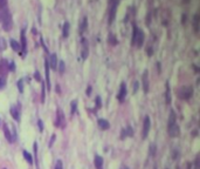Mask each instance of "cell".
Wrapping results in <instances>:
<instances>
[{"instance_id":"cell-1","label":"cell","mask_w":200,"mask_h":169,"mask_svg":"<svg viewBox=\"0 0 200 169\" xmlns=\"http://www.w3.org/2000/svg\"><path fill=\"white\" fill-rule=\"evenodd\" d=\"M0 22H1L3 28L6 32H10L13 26V21H12V15H11L7 7L0 9Z\"/></svg>"},{"instance_id":"cell-2","label":"cell","mask_w":200,"mask_h":169,"mask_svg":"<svg viewBox=\"0 0 200 169\" xmlns=\"http://www.w3.org/2000/svg\"><path fill=\"white\" fill-rule=\"evenodd\" d=\"M193 95V88L191 86H183L178 89V96L183 100H188Z\"/></svg>"},{"instance_id":"cell-3","label":"cell","mask_w":200,"mask_h":169,"mask_svg":"<svg viewBox=\"0 0 200 169\" xmlns=\"http://www.w3.org/2000/svg\"><path fill=\"white\" fill-rule=\"evenodd\" d=\"M118 4H119V0H110L109 1V23H112L114 19H115Z\"/></svg>"},{"instance_id":"cell-4","label":"cell","mask_w":200,"mask_h":169,"mask_svg":"<svg viewBox=\"0 0 200 169\" xmlns=\"http://www.w3.org/2000/svg\"><path fill=\"white\" fill-rule=\"evenodd\" d=\"M150 128H151V120H150V117L146 115V116L144 117V121H143V130H142V137L143 138L148 137Z\"/></svg>"},{"instance_id":"cell-5","label":"cell","mask_w":200,"mask_h":169,"mask_svg":"<svg viewBox=\"0 0 200 169\" xmlns=\"http://www.w3.org/2000/svg\"><path fill=\"white\" fill-rule=\"evenodd\" d=\"M20 40H21L20 48L22 49L21 58H25V54H26V52H27V39H26V32H25V29H22L21 32H20Z\"/></svg>"},{"instance_id":"cell-6","label":"cell","mask_w":200,"mask_h":169,"mask_svg":"<svg viewBox=\"0 0 200 169\" xmlns=\"http://www.w3.org/2000/svg\"><path fill=\"white\" fill-rule=\"evenodd\" d=\"M67 124L66 122V117H64V114L62 112V109H57V114H56V126L60 127V128H64Z\"/></svg>"},{"instance_id":"cell-7","label":"cell","mask_w":200,"mask_h":169,"mask_svg":"<svg viewBox=\"0 0 200 169\" xmlns=\"http://www.w3.org/2000/svg\"><path fill=\"white\" fill-rule=\"evenodd\" d=\"M81 44H82V51H81V56H82V59L84 60V59L88 58V54H89V45H88V41L85 38L82 37V40H81Z\"/></svg>"},{"instance_id":"cell-8","label":"cell","mask_w":200,"mask_h":169,"mask_svg":"<svg viewBox=\"0 0 200 169\" xmlns=\"http://www.w3.org/2000/svg\"><path fill=\"white\" fill-rule=\"evenodd\" d=\"M144 40H145V34H144L143 31L138 29L136 35V41H135V46H137V48H141L144 44Z\"/></svg>"},{"instance_id":"cell-9","label":"cell","mask_w":200,"mask_h":169,"mask_svg":"<svg viewBox=\"0 0 200 169\" xmlns=\"http://www.w3.org/2000/svg\"><path fill=\"white\" fill-rule=\"evenodd\" d=\"M167 130H169V135L171 137H177V136H179L180 129H179L178 124L174 123V124H171V126H167Z\"/></svg>"},{"instance_id":"cell-10","label":"cell","mask_w":200,"mask_h":169,"mask_svg":"<svg viewBox=\"0 0 200 169\" xmlns=\"http://www.w3.org/2000/svg\"><path fill=\"white\" fill-rule=\"evenodd\" d=\"M126 96V83L125 82H122L121 83V87H119V92H118V95H117V99L119 102H123Z\"/></svg>"},{"instance_id":"cell-11","label":"cell","mask_w":200,"mask_h":169,"mask_svg":"<svg viewBox=\"0 0 200 169\" xmlns=\"http://www.w3.org/2000/svg\"><path fill=\"white\" fill-rule=\"evenodd\" d=\"M10 113H11L12 117L15 120V121H19V120H20V106H19V105L11 107Z\"/></svg>"},{"instance_id":"cell-12","label":"cell","mask_w":200,"mask_h":169,"mask_svg":"<svg viewBox=\"0 0 200 169\" xmlns=\"http://www.w3.org/2000/svg\"><path fill=\"white\" fill-rule=\"evenodd\" d=\"M57 56H56V54L55 53H52L49 55V62H48V65H49V67L52 68V69H54V70H56L57 69Z\"/></svg>"},{"instance_id":"cell-13","label":"cell","mask_w":200,"mask_h":169,"mask_svg":"<svg viewBox=\"0 0 200 169\" xmlns=\"http://www.w3.org/2000/svg\"><path fill=\"white\" fill-rule=\"evenodd\" d=\"M149 86H150V82H149V72L145 70L143 74V89L144 93H148L149 92Z\"/></svg>"},{"instance_id":"cell-14","label":"cell","mask_w":200,"mask_h":169,"mask_svg":"<svg viewBox=\"0 0 200 169\" xmlns=\"http://www.w3.org/2000/svg\"><path fill=\"white\" fill-rule=\"evenodd\" d=\"M45 70H46V83H47V88L50 90V79H49V65H48V60H45Z\"/></svg>"},{"instance_id":"cell-15","label":"cell","mask_w":200,"mask_h":169,"mask_svg":"<svg viewBox=\"0 0 200 169\" xmlns=\"http://www.w3.org/2000/svg\"><path fill=\"white\" fill-rule=\"evenodd\" d=\"M8 70V63L6 60H1L0 62V76H5Z\"/></svg>"},{"instance_id":"cell-16","label":"cell","mask_w":200,"mask_h":169,"mask_svg":"<svg viewBox=\"0 0 200 169\" xmlns=\"http://www.w3.org/2000/svg\"><path fill=\"white\" fill-rule=\"evenodd\" d=\"M97 124H98V127L102 129V130H106V129H109V127H110V123L104 119H98L97 120Z\"/></svg>"},{"instance_id":"cell-17","label":"cell","mask_w":200,"mask_h":169,"mask_svg":"<svg viewBox=\"0 0 200 169\" xmlns=\"http://www.w3.org/2000/svg\"><path fill=\"white\" fill-rule=\"evenodd\" d=\"M4 131H5V136H6V138H7V141L10 143H12L13 137H12V134H11V130H10V128H8L7 123H4Z\"/></svg>"},{"instance_id":"cell-18","label":"cell","mask_w":200,"mask_h":169,"mask_svg":"<svg viewBox=\"0 0 200 169\" xmlns=\"http://www.w3.org/2000/svg\"><path fill=\"white\" fill-rule=\"evenodd\" d=\"M94 164H95V167H96V169L103 168V159H102L99 155H96V156H95V160H94Z\"/></svg>"},{"instance_id":"cell-19","label":"cell","mask_w":200,"mask_h":169,"mask_svg":"<svg viewBox=\"0 0 200 169\" xmlns=\"http://www.w3.org/2000/svg\"><path fill=\"white\" fill-rule=\"evenodd\" d=\"M87 28H88V18H87V16H83L82 21H81V25H80L81 34H82V33H84L85 31H87Z\"/></svg>"},{"instance_id":"cell-20","label":"cell","mask_w":200,"mask_h":169,"mask_svg":"<svg viewBox=\"0 0 200 169\" xmlns=\"http://www.w3.org/2000/svg\"><path fill=\"white\" fill-rule=\"evenodd\" d=\"M69 29H70V23L68 21H66L63 23V27H62V35H63V38H67L69 35Z\"/></svg>"},{"instance_id":"cell-21","label":"cell","mask_w":200,"mask_h":169,"mask_svg":"<svg viewBox=\"0 0 200 169\" xmlns=\"http://www.w3.org/2000/svg\"><path fill=\"white\" fill-rule=\"evenodd\" d=\"M165 101H166V105H170V103H171V90H170L169 82H166V93H165Z\"/></svg>"},{"instance_id":"cell-22","label":"cell","mask_w":200,"mask_h":169,"mask_svg":"<svg viewBox=\"0 0 200 169\" xmlns=\"http://www.w3.org/2000/svg\"><path fill=\"white\" fill-rule=\"evenodd\" d=\"M10 45H11V47H12V49H13V51H15V52H19V51H20V44L17 41V40L11 39Z\"/></svg>"},{"instance_id":"cell-23","label":"cell","mask_w":200,"mask_h":169,"mask_svg":"<svg viewBox=\"0 0 200 169\" xmlns=\"http://www.w3.org/2000/svg\"><path fill=\"white\" fill-rule=\"evenodd\" d=\"M22 155H24L25 160L27 161V163H29V164L33 163V156H32V155L29 154L27 150H22Z\"/></svg>"},{"instance_id":"cell-24","label":"cell","mask_w":200,"mask_h":169,"mask_svg":"<svg viewBox=\"0 0 200 169\" xmlns=\"http://www.w3.org/2000/svg\"><path fill=\"white\" fill-rule=\"evenodd\" d=\"M139 28L137 27L136 23H134V31H132V39H131V45L135 46V41H136V35H137V32H138Z\"/></svg>"},{"instance_id":"cell-25","label":"cell","mask_w":200,"mask_h":169,"mask_svg":"<svg viewBox=\"0 0 200 169\" xmlns=\"http://www.w3.org/2000/svg\"><path fill=\"white\" fill-rule=\"evenodd\" d=\"M108 41H109V44L112 45V46H115V45H117V44H118V40L116 39V37L112 34V33H110V34H109Z\"/></svg>"},{"instance_id":"cell-26","label":"cell","mask_w":200,"mask_h":169,"mask_svg":"<svg viewBox=\"0 0 200 169\" xmlns=\"http://www.w3.org/2000/svg\"><path fill=\"white\" fill-rule=\"evenodd\" d=\"M193 27H194L195 32L199 31V15L198 14H195L194 18H193Z\"/></svg>"},{"instance_id":"cell-27","label":"cell","mask_w":200,"mask_h":169,"mask_svg":"<svg viewBox=\"0 0 200 169\" xmlns=\"http://www.w3.org/2000/svg\"><path fill=\"white\" fill-rule=\"evenodd\" d=\"M76 109H77V101L74 100V101H71V103H70V114L71 115L75 114Z\"/></svg>"},{"instance_id":"cell-28","label":"cell","mask_w":200,"mask_h":169,"mask_svg":"<svg viewBox=\"0 0 200 169\" xmlns=\"http://www.w3.org/2000/svg\"><path fill=\"white\" fill-rule=\"evenodd\" d=\"M57 66H59V72L61 73H64V70H66V66H64V62L62 60H60V62H57Z\"/></svg>"},{"instance_id":"cell-29","label":"cell","mask_w":200,"mask_h":169,"mask_svg":"<svg viewBox=\"0 0 200 169\" xmlns=\"http://www.w3.org/2000/svg\"><path fill=\"white\" fill-rule=\"evenodd\" d=\"M6 49V41L4 38H0V52H3Z\"/></svg>"},{"instance_id":"cell-30","label":"cell","mask_w":200,"mask_h":169,"mask_svg":"<svg viewBox=\"0 0 200 169\" xmlns=\"http://www.w3.org/2000/svg\"><path fill=\"white\" fill-rule=\"evenodd\" d=\"M6 86V77L5 76H0V89L5 88Z\"/></svg>"},{"instance_id":"cell-31","label":"cell","mask_w":200,"mask_h":169,"mask_svg":"<svg viewBox=\"0 0 200 169\" xmlns=\"http://www.w3.org/2000/svg\"><path fill=\"white\" fill-rule=\"evenodd\" d=\"M18 89H19L20 93L24 92V81H22V79H20L19 81H18Z\"/></svg>"},{"instance_id":"cell-32","label":"cell","mask_w":200,"mask_h":169,"mask_svg":"<svg viewBox=\"0 0 200 169\" xmlns=\"http://www.w3.org/2000/svg\"><path fill=\"white\" fill-rule=\"evenodd\" d=\"M95 102H96V108L97 109H99L102 106V100H101V96H96V99H95Z\"/></svg>"},{"instance_id":"cell-33","label":"cell","mask_w":200,"mask_h":169,"mask_svg":"<svg viewBox=\"0 0 200 169\" xmlns=\"http://www.w3.org/2000/svg\"><path fill=\"white\" fill-rule=\"evenodd\" d=\"M178 157H179V150L178 149H173L172 150V159L177 160Z\"/></svg>"},{"instance_id":"cell-34","label":"cell","mask_w":200,"mask_h":169,"mask_svg":"<svg viewBox=\"0 0 200 169\" xmlns=\"http://www.w3.org/2000/svg\"><path fill=\"white\" fill-rule=\"evenodd\" d=\"M125 131H126V136H134V129H132L130 126L125 129Z\"/></svg>"},{"instance_id":"cell-35","label":"cell","mask_w":200,"mask_h":169,"mask_svg":"<svg viewBox=\"0 0 200 169\" xmlns=\"http://www.w3.org/2000/svg\"><path fill=\"white\" fill-rule=\"evenodd\" d=\"M150 155L151 156H155L156 155V144H151L150 146Z\"/></svg>"},{"instance_id":"cell-36","label":"cell","mask_w":200,"mask_h":169,"mask_svg":"<svg viewBox=\"0 0 200 169\" xmlns=\"http://www.w3.org/2000/svg\"><path fill=\"white\" fill-rule=\"evenodd\" d=\"M54 169H63V163H62L61 160H59V161L56 162V164H55V168Z\"/></svg>"},{"instance_id":"cell-37","label":"cell","mask_w":200,"mask_h":169,"mask_svg":"<svg viewBox=\"0 0 200 169\" xmlns=\"http://www.w3.org/2000/svg\"><path fill=\"white\" fill-rule=\"evenodd\" d=\"M7 7V0H0V9Z\"/></svg>"},{"instance_id":"cell-38","label":"cell","mask_w":200,"mask_h":169,"mask_svg":"<svg viewBox=\"0 0 200 169\" xmlns=\"http://www.w3.org/2000/svg\"><path fill=\"white\" fill-rule=\"evenodd\" d=\"M8 69H10V70H13V72L15 70V62H14V61H12V62L8 63Z\"/></svg>"},{"instance_id":"cell-39","label":"cell","mask_w":200,"mask_h":169,"mask_svg":"<svg viewBox=\"0 0 200 169\" xmlns=\"http://www.w3.org/2000/svg\"><path fill=\"white\" fill-rule=\"evenodd\" d=\"M38 126H39V130L43 131V122H42V120H39V121H38Z\"/></svg>"},{"instance_id":"cell-40","label":"cell","mask_w":200,"mask_h":169,"mask_svg":"<svg viewBox=\"0 0 200 169\" xmlns=\"http://www.w3.org/2000/svg\"><path fill=\"white\" fill-rule=\"evenodd\" d=\"M34 77H35V80H36V81H39V82L42 81V80H41V77H40V73H39V72L34 73Z\"/></svg>"},{"instance_id":"cell-41","label":"cell","mask_w":200,"mask_h":169,"mask_svg":"<svg viewBox=\"0 0 200 169\" xmlns=\"http://www.w3.org/2000/svg\"><path fill=\"white\" fill-rule=\"evenodd\" d=\"M138 81H135L134 82V87H132V89H134V93H136L137 90H138Z\"/></svg>"},{"instance_id":"cell-42","label":"cell","mask_w":200,"mask_h":169,"mask_svg":"<svg viewBox=\"0 0 200 169\" xmlns=\"http://www.w3.org/2000/svg\"><path fill=\"white\" fill-rule=\"evenodd\" d=\"M55 138H56V135H55V134H53L52 135V138H50V141H49V147H52L53 146V143H54V141H55Z\"/></svg>"},{"instance_id":"cell-43","label":"cell","mask_w":200,"mask_h":169,"mask_svg":"<svg viewBox=\"0 0 200 169\" xmlns=\"http://www.w3.org/2000/svg\"><path fill=\"white\" fill-rule=\"evenodd\" d=\"M146 51H148V55H149V56H151V55H152V54H153V47L149 46Z\"/></svg>"},{"instance_id":"cell-44","label":"cell","mask_w":200,"mask_h":169,"mask_svg":"<svg viewBox=\"0 0 200 169\" xmlns=\"http://www.w3.org/2000/svg\"><path fill=\"white\" fill-rule=\"evenodd\" d=\"M85 93H87V95H88V96H90V95H91V86H89V87H88V88H87V90H85Z\"/></svg>"},{"instance_id":"cell-45","label":"cell","mask_w":200,"mask_h":169,"mask_svg":"<svg viewBox=\"0 0 200 169\" xmlns=\"http://www.w3.org/2000/svg\"><path fill=\"white\" fill-rule=\"evenodd\" d=\"M185 21H186V14H184V15H183V20H181V22H183V23H185Z\"/></svg>"},{"instance_id":"cell-46","label":"cell","mask_w":200,"mask_h":169,"mask_svg":"<svg viewBox=\"0 0 200 169\" xmlns=\"http://www.w3.org/2000/svg\"><path fill=\"white\" fill-rule=\"evenodd\" d=\"M121 169H129V167H126V166H123V167H122V168H121Z\"/></svg>"},{"instance_id":"cell-47","label":"cell","mask_w":200,"mask_h":169,"mask_svg":"<svg viewBox=\"0 0 200 169\" xmlns=\"http://www.w3.org/2000/svg\"><path fill=\"white\" fill-rule=\"evenodd\" d=\"M176 169H180V167H179V166H177V167H176Z\"/></svg>"},{"instance_id":"cell-48","label":"cell","mask_w":200,"mask_h":169,"mask_svg":"<svg viewBox=\"0 0 200 169\" xmlns=\"http://www.w3.org/2000/svg\"><path fill=\"white\" fill-rule=\"evenodd\" d=\"M101 169H103V168H101Z\"/></svg>"},{"instance_id":"cell-49","label":"cell","mask_w":200,"mask_h":169,"mask_svg":"<svg viewBox=\"0 0 200 169\" xmlns=\"http://www.w3.org/2000/svg\"><path fill=\"white\" fill-rule=\"evenodd\" d=\"M166 169H167V168H166Z\"/></svg>"}]
</instances>
